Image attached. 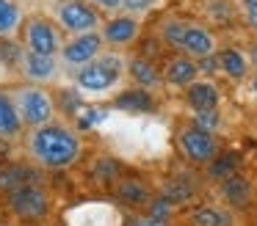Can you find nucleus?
<instances>
[{
    "instance_id": "13",
    "label": "nucleus",
    "mask_w": 257,
    "mask_h": 226,
    "mask_svg": "<svg viewBox=\"0 0 257 226\" xmlns=\"http://www.w3.org/2000/svg\"><path fill=\"white\" fill-rule=\"evenodd\" d=\"M180 50H183L185 55H191V58H205V55L216 53V36H213L210 28L196 25V22H188Z\"/></svg>"
},
{
    "instance_id": "7",
    "label": "nucleus",
    "mask_w": 257,
    "mask_h": 226,
    "mask_svg": "<svg viewBox=\"0 0 257 226\" xmlns=\"http://www.w3.org/2000/svg\"><path fill=\"white\" fill-rule=\"evenodd\" d=\"M105 50V42H102L100 31H86V33H75L72 39H67L58 53V61H61L64 69H80L89 61H94L97 55Z\"/></svg>"
},
{
    "instance_id": "23",
    "label": "nucleus",
    "mask_w": 257,
    "mask_h": 226,
    "mask_svg": "<svg viewBox=\"0 0 257 226\" xmlns=\"http://www.w3.org/2000/svg\"><path fill=\"white\" fill-rule=\"evenodd\" d=\"M191 223L194 226H232V215L221 207L205 204V207L191 209Z\"/></svg>"
},
{
    "instance_id": "17",
    "label": "nucleus",
    "mask_w": 257,
    "mask_h": 226,
    "mask_svg": "<svg viewBox=\"0 0 257 226\" xmlns=\"http://www.w3.org/2000/svg\"><path fill=\"white\" fill-rule=\"evenodd\" d=\"M218 88L210 80H194L185 88V102L191 110H218Z\"/></svg>"
},
{
    "instance_id": "28",
    "label": "nucleus",
    "mask_w": 257,
    "mask_h": 226,
    "mask_svg": "<svg viewBox=\"0 0 257 226\" xmlns=\"http://www.w3.org/2000/svg\"><path fill=\"white\" fill-rule=\"evenodd\" d=\"M91 174H94V179L111 185V182H116V176H119V163L111 160V157H100L94 163V171H91Z\"/></svg>"
},
{
    "instance_id": "39",
    "label": "nucleus",
    "mask_w": 257,
    "mask_h": 226,
    "mask_svg": "<svg viewBox=\"0 0 257 226\" xmlns=\"http://www.w3.org/2000/svg\"><path fill=\"white\" fill-rule=\"evenodd\" d=\"M0 226H6V223H0Z\"/></svg>"
},
{
    "instance_id": "24",
    "label": "nucleus",
    "mask_w": 257,
    "mask_h": 226,
    "mask_svg": "<svg viewBox=\"0 0 257 226\" xmlns=\"http://www.w3.org/2000/svg\"><path fill=\"white\" fill-rule=\"evenodd\" d=\"M25 182H39L34 168H28V165H3V171H0V190L3 193H9L17 185H25Z\"/></svg>"
},
{
    "instance_id": "38",
    "label": "nucleus",
    "mask_w": 257,
    "mask_h": 226,
    "mask_svg": "<svg viewBox=\"0 0 257 226\" xmlns=\"http://www.w3.org/2000/svg\"><path fill=\"white\" fill-rule=\"evenodd\" d=\"M0 171H3V163H0Z\"/></svg>"
},
{
    "instance_id": "30",
    "label": "nucleus",
    "mask_w": 257,
    "mask_h": 226,
    "mask_svg": "<svg viewBox=\"0 0 257 226\" xmlns=\"http://www.w3.org/2000/svg\"><path fill=\"white\" fill-rule=\"evenodd\" d=\"M172 207L174 204L169 201L166 196H155V198L147 201V215H150V218H158V220H166L169 212H172Z\"/></svg>"
},
{
    "instance_id": "29",
    "label": "nucleus",
    "mask_w": 257,
    "mask_h": 226,
    "mask_svg": "<svg viewBox=\"0 0 257 226\" xmlns=\"http://www.w3.org/2000/svg\"><path fill=\"white\" fill-rule=\"evenodd\" d=\"M194 127L213 132L221 127V116H218V110H194Z\"/></svg>"
},
{
    "instance_id": "33",
    "label": "nucleus",
    "mask_w": 257,
    "mask_h": 226,
    "mask_svg": "<svg viewBox=\"0 0 257 226\" xmlns=\"http://www.w3.org/2000/svg\"><path fill=\"white\" fill-rule=\"evenodd\" d=\"M240 11H243V22L257 33V0H240Z\"/></svg>"
},
{
    "instance_id": "9",
    "label": "nucleus",
    "mask_w": 257,
    "mask_h": 226,
    "mask_svg": "<svg viewBox=\"0 0 257 226\" xmlns=\"http://www.w3.org/2000/svg\"><path fill=\"white\" fill-rule=\"evenodd\" d=\"M180 143V152H183L185 160H191V163H210L213 157L218 154V141L213 132L202 130V127H185L183 132H180L177 138Z\"/></svg>"
},
{
    "instance_id": "26",
    "label": "nucleus",
    "mask_w": 257,
    "mask_h": 226,
    "mask_svg": "<svg viewBox=\"0 0 257 226\" xmlns=\"http://www.w3.org/2000/svg\"><path fill=\"white\" fill-rule=\"evenodd\" d=\"M185 28H188V22H185L183 17H166V20L161 22V39L169 44V47L180 50L183 36H185Z\"/></svg>"
},
{
    "instance_id": "10",
    "label": "nucleus",
    "mask_w": 257,
    "mask_h": 226,
    "mask_svg": "<svg viewBox=\"0 0 257 226\" xmlns=\"http://www.w3.org/2000/svg\"><path fill=\"white\" fill-rule=\"evenodd\" d=\"M58 69H61L58 55H42V53H34V50H25L23 61H20V75L28 83H36V86L53 83L58 77Z\"/></svg>"
},
{
    "instance_id": "2",
    "label": "nucleus",
    "mask_w": 257,
    "mask_h": 226,
    "mask_svg": "<svg viewBox=\"0 0 257 226\" xmlns=\"http://www.w3.org/2000/svg\"><path fill=\"white\" fill-rule=\"evenodd\" d=\"M124 72H127V58L119 50H102L94 61H89L86 66L72 72V80L80 94L102 97L122 83Z\"/></svg>"
},
{
    "instance_id": "21",
    "label": "nucleus",
    "mask_w": 257,
    "mask_h": 226,
    "mask_svg": "<svg viewBox=\"0 0 257 226\" xmlns=\"http://www.w3.org/2000/svg\"><path fill=\"white\" fill-rule=\"evenodd\" d=\"M23 9L14 0H0V39H14L23 31Z\"/></svg>"
},
{
    "instance_id": "18",
    "label": "nucleus",
    "mask_w": 257,
    "mask_h": 226,
    "mask_svg": "<svg viewBox=\"0 0 257 226\" xmlns=\"http://www.w3.org/2000/svg\"><path fill=\"white\" fill-rule=\"evenodd\" d=\"M113 193H116L119 201L130 204V207H141V204H147V201L152 198L150 187H147L141 179H136V176L116 179V182H113Z\"/></svg>"
},
{
    "instance_id": "25",
    "label": "nucleus",
    "mask_w": 257,
    "mask_h": 226,
    "mask_svg": "<svg viewBox=\"0 0 257 226\" xmlns=\"http://www.w3.org/2000/svg\"><path fill=\"white\" fill-rule=\"evenodd\" d=\"M108 119H111V110H108V108L83 105V108H80V113L75 116V127H78V130H97V127H102Z\"/></svg>"
},
{
    "instance_id": "36",
    "label": "nucleus",
    "mask_w": 257,
    "mask_h": 226,
    "mask_svg": "<svg viewBox=\"0 0 257 226\" xmlns=\"http://www.w3.org/2000/svg\"><path fill=\"white\" fill-rule=\"evenodd\" d=\"M249 61H251V66H257V44L251 47V53H249Z\"/></svg>"
},
{
    "instance_id": "34",
    "label": "nucleus",
    "mask_w": 257,
    "mask_h": 226,
    "mask_svg": "<svg viewBox=\"0 0 257 226\" xmlns=\"http://www.w3.org/2000/svg\"><path fill=\"white\" fill-rule=\"evenodd\" d=\"M91 6H97L100 11H119L122 9V0H89Z\"/></svg>"
},
{
    "instance_id": "16",
    "label": "nucleus",
    "mask_w": 257,
    "mask_h": 226,
    "mask_svg": "<svg viewBox=\"0 0 257 226\" xmlns=\"http://www.w3.org/2000/svg\"><path fill=\"white\" fill-rule=\"evenodd\" d=\"M113 108L122 110V113H152L155 110V99H152V94L147 88L133 86L113 97Z\"/></svg>"
},
{
    "instance_id": "31",
    "label": "nucleus",
    "mask_w": 257,
    "mask_h": 226,
    "mask_svg": "<svg viewBox=\"0 0 257 226\" xmlns=\"http://www.w3.org/2000/svg\"><path fill=\"white\" fill-rule=\"evenodd\" d=\"M161 6V0H122V11H127V14H150L152 9H158Z\"/></svg>"
},
{
    "instance_id": "4",
    "label": "nucleus",
    "mask_w": 257,
    "mask_h": 226,
    "mask_svg": "<svg viewBox=\"0 0 257 226\" xmlns=\"http://www.w3.org/2000/svg\"><path fill=\"white\" fill-rule=\"evenodd\" d=\"M12 97H14V105H17L25 127H39L56 119V97L45 86H36V83L17 86V88H12Z\"/></svg>"
},
{
    "instance_id": "15",
    "label": "nucleus",
    "mask_w": 257,
    "mask_h": 226,
    "mask_svg": "<svg viewBox=\"0 0 257 226\" xmlns=\"http://www.w3.org/2000/svg\"><path fill=\"white\" fill-rule=\"evenodd\" d=\"M23 116L14 105L12 91H0V138L3 141H17L23 135Z\"/></svg>"
},
{
    "instance_id": "1",
    "label": "nucleus",
    "mask_w": 257,
    "mask_h": 226,
    "mask_svg": "<svg viewBox=\"0 0 257 226\" xmlns=\"http://www.w3.org/2000/svg\"><path fill=\"white\" fill-rule=\"evenodd\" d=\"M25 149L39 168H69L83 154V138L75 127L53 119L47 124L31 127L25 135Z\"/></svg>"
},
{
    "instance_id": "14",
    "label": "nucleus",
    "mask_w": 257,
    "mask_h": 226,
    "mask_svg": "<svg viewBox=\"0 0 257 226\" xmlns=\"http://www.w3.org/2000/svg\"><path fill=\"white\" fill-rule=\"evenodd\" d=\"M127 75L136 86L147 88V91H152V88H158L163 83V72L158 69V66L152 64V58H147V55H133V58H127Z\"/></svg>"
},
{
    "instance_id": "11",
    "label": "nucleus",
    "mask_w": 257,
    "mask_h": 226,
    "mask_svg": "<svg viewBox=\"0 0 257 226\" xmlns=\"http://www.w3.org/2000/svg\"><path fill=\"white\" fill-rule=\"evenodd\" d=\"M119 223V212L113 207H105L102 204H80V207L69 209L67 215V226H116Z\"/></svg>"
},
{
    "instance_id": "19",
    "label": "nucleus",
    "mask_w": 257,
    "mask_h": 226,
    "mask_svg": "<svg viewBox=\"0 0 257 226\" xmlns=\"http://www.w3.org/2000/svg\"><path fill=\"white\" fill-rule=\"evenodd\" d=\"M218 72L227 77H232V80H240V77H246V72H249L251 61L249 55H243L238 47H224L218 50Z\"/></svg>"
},
{
    "instance_id": "12",
    "label": "nucleus",
    "mask_w": 257,
    "mask_h": 226,
    "mask_svg": "<svg viewBox=\"0 0 257 226\" xmlns=\"http://www.w3.org/2000/svg\"><path fill=\"white\" fill-rule=\"evenodd\" d=\"M199 77V64H196L191 55H174V58L166 61L163 66V83L174 88H188L191 83Z\"/></svg>"
},
{
    "instance_id": "37",
    "label": "nucleus",
    "mask_w": 257,
    "mask_h": 226,
    "mask_svg": "<svg viewBox=\"0 0 257 226\" xmlns=\"http://www.w3.org/2000/svg\"><path fill=\"white\" fill-rule=\"evenodd\" d=\"M251 88H254V91H257V77H254V80H251Z\"/></svg>"
},
{
    "instance_id": "8",
    "label": "nucleus",
    "mask_w": 257,
    "mask_h": 226,
    "mask_svg": "<svg viewBox=\"0 0 257 226\" xmlns=\"http://www.w3.org/2000/svg\"><path fill=\"white\" fill-rule=\"evenodd\" d=\"M100 33H102L105 47H113V50L130 47V44H136L141 36V17L127 14V11H124V14H116V17H108V20H102Z\"/></svg>"
},
{
    "instance_id": "27",
    "label": "nucleus",
    "mask_w": 257,
    "mask_h": 226,
    "mask_svg": "<svg viewBox=\"0 0 257 226\" xmlns=\"http://www.w3.org/2000/svg\"><path fill=\"white\" fill-rule=\"evenodd\" d=\"M161 196H166L172 204H185V201L194 198V187H191L188 182H183V179H172V182H166V185L161 187Z\"/></svg>"
},
{
    "instance_id": "3",
    "label": "nucleus",
    "mask_w": 257,
    "mask_h": 226,
    "mask_svg": "<svg viewBox=\"0 0 257 226\" xmlns=\"http://www.w3.org/2000/svg\"><path fill=\"white\" fill-rule=\"evenodd\" d=\"M6 209L23 223H39L50 215V193L39 182H25L6 193Z\"/></svg>"
},
{
    "instance_id": "35",
    "label": "nucleus",
    "mask_w": 257,
    "mask_h": 226,
    "mask_svg": "<svg viewBox=\"0 0 257 226\" xmlns=\"http://www.w3.org/2000/svg\"><path fill=\"white\" fill-rule=\"evenodd\" d=\"M133 226H166V220H158V218H150V215H147V218H139Z\"/></svg>"
},
{
    "instance_id": "5",
    "label": "nucleus",
    "mask_w": 257,
    "mask_h": 226,
    "mask_svg": "<svg viewBox=\"0 0 257 226\" xmlns=\"http://www.w3.org/2000/svg\"><path fill=\"white\" fill-rule=\"evenodd\" d=\"M50 17L64 33H72V36L86 31H100L102 25L100 9L91 6L89 0H56Z\"/></svg>"
},
{
    "instance_id": "32",
    "label": "nucleus",
    "mask_w": 257,
    "mask_h": 226,
    "mask_svg": "<svg viewBox=\"0 0 257 226\" xmlns=\"http://www.w3.org/2000/svg\"><path fill=\"white\" fill-rule=\"evenodd\" d=\"M207 11L213 14V20H216V22H229L235 17L232 6H229L227 0H213V3L207 6Z\"/></svg>"
},
{
    "instance_id": "6",
    "label": "nucleus",
    "mask_w": 257,
    "mask_h": 226,
    "mask_svg": "<svg viewBox=\"0 0 257 226\" xmlns=\"http://www.w3.org/2000/svg\"><path fill=\"white\" fill-rule=\"evenodd\" d=\"M61 28L56 25V20L45 14H28L23 22V44L25 50H34V53H42V55H58L64 47L61 42Z\"/></svg>"
},
{
    "instance_id": "20",
    "label": "nucleus",
    "mask_w": 257,
    "mask_h": 226,
    "mask_svg": "<svg viewBox=\"0 0 257 226\" xmlns=\"http://www.w3.org/2000/svg\"><path fill=\"white\" fill-rule=\"evenodd\" d=\"M221 198L229 204V207H246V204L251 201V185L249 179H243V176H229V179L221 182Z\"/></svg>"
},
{
    "instance_id": "22",
    "label": "nucleus",
    "mask_w": 257,
    "mask_h": 226,
    "mask_svg": "<svg viewBox=\"0 0 257 226\" xmlns=\"http://www.w3.org/2000/svg\"><path fill=\"white\" fill-rule=\"evenodd\" d=\"M238 163H240V157L235 152H221L207 163L205 174H207V179H213V182H224V179H229V176H235Z\"/></svg>"
}]
</instances>
